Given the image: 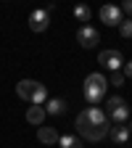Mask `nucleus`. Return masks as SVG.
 I'll return each mask as SVG.
<instances>
[{
	"instance_id": "obj_1",
	"label": "nucleus",
	"mask_w": 132,
	"mask_h": 148,
	"mask_svg": "<svg viewBox=\"0 0 132 148\" xmlns=\"http://www.w3.org/2000/svg\"><path fill=\"white\" fill-rule=\"evenodd\" d=\"M16 95L21 98V101H27V103H32V106H42V103H45V98H48V90H45V85H42V82L21 79V82L16 85Z\"/></svg>"
},
{
	"instance_id": "obj_2",
	"label": "nucleus",
	"mask_w": 132,
	"mask_h": 148,
	"mask_svg": "<svg viewBox=\"0 0 132 148\" xmlns=\"http://www.w3.org/2000/svg\"><path fill=\"white\" fill-rule=\"evenodd\" d=\"M106 87H108V79L103 77L101 71L95 74H87V79H85V101L90 106H98L106 95Z\"/></svg>"
},
{
	"instance_id": "obj_3",
	"label": "nucleus",
	"mask_w": 132,
	"mask_h": 148,
	"mask_svg": "<svg viewBox=\"0 0 132 148\" xmlns=\"http://www.w3.org/2000/svg\"><path fill=\"white\" fill-rule=\"evenodd\" d=\"M106 111H108V116L114 119L116 124H124V122L129 119V106H127V101L119 98V95H114V98L106 101Z\"/></svg>"
},
{
	"instance_id": "obj_4",
	"label": "nucleus",
	"mask_w": 132,
	"mask_h": 148,
	"mask_svg": "<svg viewBox=\"0 0 132 148\" xmlns=\"http://www.w3.org/2000/svg\"><path fill=\"white\" fill-rule=\"evenodd\" d=\"M108 122L106 124H77V130H79V135L85 138V140H103V138H108Z\"/></svg>"
},
{
	"instance_id": "obj_5",
	"label": "nucleus",
	"mask_w": 132,
	"mask_h": 148,
	"mask_svg": "<svg viewBox=\"0 0 132 148\" xmlns=\"http://www.w3.org/2000/svg\"><path fill=\"white\" fill-rule=\"evenodd\" d=\"M98 64H103V66H106V69H111V71H122L124 58H122V53H119V50H101Z\"/></svg>"
},
{
	"instance_id": "obj_6",
	"label": "nucleus",
	"mask_w": 132,
	"mask_h": 148,
	"mask_svg": "<svg viewBox=\"0 0 132 148\" xmlns=\"http://www.w3.org/2000/svg\"><path fill=\"white\" fill-rule=\"evenodd\" d=\"M108 122V116L103 114V111L98 108V106H90V108H85L82 114L77 116V124H106Z\"/></svg>"
},
{
	"instance_id": "obj_7",
	"label": "nucleus",
	"mask_w": 132,
	"mask_h": 148,
	"mask_svg": "<svg viewBox=\"0 0 132 148\" xmlns=\"http://www.w3.org/2000/svg\"><path fill=\"white\" fill-rule=\"evenodd\" d=\"M48 24H50V13L45 8H37V11L29 13V29L32 32H45Z\"/></svg>"
},
{
	"instance_id": "obj_8",
	"label": "nucleus",
	"mask_w": 132,
	"mask_h": 148,
	"mask_svg": "<svg viewBox=\"0 0 132 148\" xmlns=\"http://www.w3.org/2000/svg\"><path fill=\"white\" fill-rule=\"evenodd\" d=\"M77 42L82 45V48H95L98 42H101V34H98V29H92V27H79V32H77Z\"/></svg>"
},
{
	"instance_id": "obj_9",
	"label": "nucleus",
	"mask_w": 132,
	"mask_h": 148,
	"mask_svg": "<svg viewBox=\"0 0 132 148\" xmlns=\"http://www.w3.org/2000/svg\"><path fill=\"white\" fill-rule=\"evenodd\" d=\"M101 21H103L106 27H119V21H122V8L111 5V3L101 5Z\"/></svg>"
},
{
	"instance_id": "obj_10",
	"label": "nucleus",
	"mask_w": 132,
	"mask_h": 148,
	"mask_svg": "<svg viewBox=\"0 0 132 148\" xmlns=\"http://www.w3.org/2000/svg\"><path fill=\"white\" fill-rule=\"evenodd\" d=\"M132 135V122L129 124H116V127H108V138L114 140L116 145H124Z\"/></svg>"
},
{
	"instance_id": "obj_11",
	"label": "nucleus",
	"mask_w": 132,
	"mask_h": 148,
	"mask_svg": "<svg viewBox=\"0 0 132 148\" xmlns=\"http://www.w3.org/2000/svg\"><path fill=\"white\" fill-rule=\"evenodd\" d=\"M58 130H53V127H37V140L45 143V145H53V143H58Z\"/></svg>"
},
{
	"instance_id": "obj_12",
	"label": "nucleus",
	"mask_w": 132,
	"mask_h": 148,
	"mask_svg": "<svg viewBox=\"0 0 132 148\" xmlns=\"http://www.w3.org/2000/svg\"><path fill=\"white\" fill-rule=\"evenodd\" d=\"M42 119H45V108H42V106H29V111H27V122L34 124V127H42Z\"/></svg>"
},
{
	"instance_id": "obj_13",
	"label": "nucleus",
	"mask_w": 132,
	"mask_h": 148,
	"mask_svg": "<svg viewBox=\"0 0 132 148\" xmlns=\"http://www.w3.org/2000/svg\"><path fill=\"white\" fill-rule=\"evenodd\" d=\"M64 111H66V101H61V98H53V101H48V106H45V114H53V116L64 114Z\"/></svg>"
},
{
	"instance_id": "obj_14",
	"label": "nucleus",
	"mask_w": 132,
	"mask_h": 148,
	"mask_svg": "<svg viewBox=\"0 0 132 148\" xmlns=\"http://www.w3.org/2000/svg\"><path fill=\"white\" fill-rule=\"evenodd\" d=\"M58 145H61V148H82L79 138H74V135H61V138H58Z\"/></svg>"
},
{
	"instance_id": "obj_15",
	"label": "nucleus",
	"mask_w": 132,
	"mask_h": 148,
	"mask_svg": "<svg viewBox=\"0 0 132 148\" xmlns=\"http://www.w3.org/2000/svg\"><path fill=\"white\" fill-rule=\"evenodd\" d=\"M74 16H77L79 21H90V16H92V11H90V5L79 3V5H74Z\"/></svg>"
},
{
	"instance_id": "obj_16",
	"label": "nucleus",
	"mask_w": 132,
	"mask_h": 148,
	"mask_svg": "<svg viewBox=\"0 0 132 148\" xmlns=\"http://www.w3.org/2000/svg\"><path fill=\"white\" fill-rule=\"evenodd\" d=\"M119 32H122V37L132 40V18H122L119 21Z\"/></svg>"
},
{
	"instance_id": "obj_17",
	"label": "nucleus",
	"mask_w": 132,
	"mask_h": 148,
	"mask_svg": "<svg viewBox=\"0 0 132 148\" xmlns=\"http://www.w3.org/2000/svg\"><path fill=\"white\" fill-rule=\"evenodd\" d=\"M124 82H127V77L122 71H111V85L114 87H124Z\"/></svg>"
},
{
	"instance_id": "obj_18",
	"label": "nucleus",
	"mask_w": 132,
	"mask_h": 148,
	"mask_svg": "<svg viewBox=\"0 0 132 148\" xmlns=\"http://www.w3.org/2000/svg\"><path fill=\"white\" fill-rule=\"evenodd\" d=\"M124 77H127V79H132V61H127V64H124Z\"/></svg>"
},
{
	"instance_id": "obj_19",
	"label": "nucleus",
	"mask_w": 132,
	"mask_h": 148,
	"mask_svg": "<svg viewBox=\"0 0 132 148\" xmlns=\"http://www.w3.org/2000/svg\"><path fill=\"white\" fill-rule=\"evenodd\" d=\"M122 8H124V11L132 16V0H122Z\"/></svg>"
}]
</instances>
